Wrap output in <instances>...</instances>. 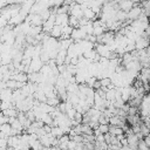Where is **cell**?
<instances>
[{"label": "cell", "mask_w": 150, "mask_h": 150, "mask_svg": "<svg viewBox=\"0 0 150 150\" xmlns=\"http://www.w3.org/2000/svg\"><path fill=\"white\" fill-rule=\"evenodd\" d=\"M136 150H139V149H136Z\"/></svg>", "instance_id": "484cf974"}, {"label": "cell", "mask_w": 150, "mask_h": 150, "mask_svg": "<svg viewBox=\"0 0 150 150\" xmlns=\"http://www.w3.org/2000/svg\"><path fill=\"white\" fill-rule=\"evenodd\" d=\"M98 130H100V132L103 134V135L107 134V132H109V124H100Z\"/></svg>", "instance_id": "ac0fdd59"}, {"label": "cell", "mask_w": 150, "mask_h": 150, "mask_svg": "<svg viewBox=\"0 0 150 150\" xmlns=\"http://www.w3.org/2000/svg\"><path fill=\"white\" fill-rule=\"evenodd\" d=\"M50 135H52V136H54V137H56V138H60L63 134H62V131H61L60 127H52Z\"/></svg>", "instance_id": "4fadbf2b"}, {"label": "cell", "mask_w": 150, "mask_h": 150, "mask_svg": "<svg viewBox=\"0 0 150 150\" xmlns=\"http://www.w3.org/2000/svg\"><path fill=\"white\" fill-rule=\"evenodd\" d=\"M130 1H131L134 5H139V4H141L143 0H130Z\"/></svg>", "instance_id": "603a6c76"}, {"label": "cell", "mask_w": 150, "mask_h": 150, "mask_svg": "<svg viewBox=\"0 0 150 150\" xmlns=\"http://www.w3.org/2000/svg\"><path fill=\"white\" fill-rule=\"evenodd\" d=\"M69 8H70V6H68L66 4H62V6H59L56 8V14H68Z\"/></svg>", "instance_id": "30bf717a"}, {"label": "cell", "mask_w": 150, "mask_h": 150, "mask_svg": "<svg viewBox=\"0 0 150 150\" xmlns=\"http://www.w3.org/2000/svg\"><path fill=\"white\" fill-rule=\"evenodd\" d=\"M149 45H150V41L146 40V39L141 38V36H137L136 40H135V48H136V50H143L146 47H149Z\"/></svg>", "instance_id": "7a4b0ae2"}, {"label": "cell", "mask_w": 150, "mask_h": 150, "mask_svg": "<svg viewBox=\"0 0 150 150\" xmlns=\"http://www.w3.org/2000/svg\"><path fill=\"white\" fill-rule=\"evenodd\" d=\"M139 112V110L137 109V108H135V107H129V110H128V115H130V116H134V115H136V114H138Z\"/></svg>", "instance_id": "d6986e66"}, {"label": "cell", "mask_w": 150, "mask_h": 150, "mask_svg": "<svg viewBox=\"0 0 150 150\" xmlns=\"http://www.w3.org/2000/svg\"><path fill=\"white\" fill-rule=\"evenodd\" d=\"M68 26L73 27V28H79V19L73 16V15H69V19H68Z\"/></svg>", "instance_id": "7c38bea8"}, {"label": "cell", "mask_w": 150, "mask_h": 150, "mask_svg": "<svg viewBox=\"0 0 150 150\" xmlns=\"http://www.w3.org/2000/svg\"><path fill=\"white\" fill-rule=\"evenodd\" d=\"M93 130H95V129H98V127H100V123H98V121H90L89 122V124H88Z\"/></svg>", "instance_id": "44dd1931"}, {"label": "cell", "mask_w": 150, "mask_h": 150, "mask_svg": "<svg viewBox=\"0 0 150 150\" xmlns=\"http://www.w3.org/2000/svg\"><path fill=\"white\" fill-rule=\"evenodd\" d=\"M139 132L143 135V137H146V136H149V134H150V130H149V128L142 122L141 124H139Z\"/></svg>", "instance_id": "5bb4252c"}, {"label": "cell", "mask_w": 150, "mask_h": 150, "mask_svg": "<svg viewBox=\"0 0 150 150\" xmlns=\"http://www.w3.org/2000/svg\"><path fill=\"white\" fill-rule=\"evenodd\" d=\"M0 112H1V111H0Z\"/></svg>", "instance_id": "4316f807"}, {"label": "cell", "mask_w": 150, "mask_h": 150, "mask_svg": "<svg viewBox=\"0 0 150 150\" xmlns=\"http://www.w3.org/2000/svg\"><path fill=\"white\" fill-rule=\"evenodd\" d=\"M0 131H1L2 134H5L7 137L12 136V127H11V124H9V123L1 124V125H0Z\"/></svg>", "instance_id": "ba28073f"}, {"label": "cell", "mask_w": 150, "mask_h": 150, "mask_svg": "<svg viewBox=\"0 0 150 150\" xmlns=\"http://www.w3.org/2000/svg\"><path fill=\"white\" fill-rule=\"evenodd\" d=\"M95 50H96V53H97L101 57H105V59L108 57V55H109V53H110L108 46H105V45H100V43H95Z\"/></svg>", "instance_id": "3957f363"}, {"label": "cell", "mask_w": 150, "mask_h": 150, "mask_svg": "<svg viewBox=\"0 0 150 150\" xmlns=\"http://www.w3.org/2000/svg\"><path fill=\"white\" fill-rule=\"evenodd\" d=\"M100 81H101V88H108V87L112 83L110 77H103V79H101Z\"/></svg>", "instance_id": "9a60e30c"}, {"label": "cell", "mask_w": 150, "mask_h": 150, "mask_svg": "<svg viewBox=\"0 0 150 150\" xmlns=\"http://www.w3.org/2000/svg\"><path fill=\"white\" fill-rule=\"evenodd\" d=\"M49 35H50L52 38H54V39H56V38H61V35H62V27L55 25V26L53 27V29L50 30Z\"/></svg>", "instance_id": "52a82bcc"}, {"label": "cell", "mask_w": 150, "mask_h": 150, "mask_svg": "<svg viewBox=\"0 0 150 150\" xmlns=\"http://www.w3.org/2000/svg\"><path fill=\"white\" fill-rule=\"evenodd\" d=\"M81 132L82 135H94V130L88 124H81Z\"/></svg>", "instance_id": "8fae6325"}, {"label": "cell", "mask_w": 150, "mask_h": 150, "mask_svg": "<svg viewBox=\"0 0 150 150\" xmlns=\"http://www.w3.org/2000/svg\"><path fill=\"white\" fill-rule=\"evenodd\" d=\"M143 11H142V8L139 7V6H137V5H134V7L127 13V16H128V20H131V21H134V20H137L138 19V16L141 15V13H142Z\"/></svg>", "instance_id": "6da1fadb"}, {"label": "cell", "mask_w": 150, "mask_h": 150, "mask_svg": "<svg viewBox=\"0 0 150 150\" xmlns=\"http://www.w3.org/2000/svg\"><path fill=\"white\" fill-rule=\"evenodd\" d=\"M82 12H83V16H84L86 19H88L89 21H94V20H96V14L94 13V11H93L90 7L82 8Z\"/></svg>", "instance_id": "8992f818"}, {"label": "cell", "mask_w": 150, "mask_h": 150, "mask_svg": "<svg viewBox=\"0 0 150 150\" xmlns=\"http://www.w3.org/2000/svg\"><path fill=\"white\" fill-rule=\"evenodd\" d=\"M1 112H2V115L6 116V117H16L19 111H18L14 107H12V108L6 109V110H4V111H1Z\"/></svg>", "instance_id": "9c48e42d"}, {"label": "cell", "mask_w": 150, "mask_h": 150, "mask_svg": "<svg viewBox=\"0 0 150 150\" xmlns=\"http://www.w3.org/2000/svg\"><path fill=\"white\" fill-rule=\"evenodd\" d=\"M137 149H139V150H150V148H148V146H146V144L144 143V141H143V139H138Z\"/></svg>", "instance_id": "e0dca14e"}, {"label": "cell", "mask_w": 150, "mask_h": 150, "mask_svg": "<svg viewBox=\"0 0 150 150\" xmlns=\"http://www.w3.org/2000/svg\"><path fill=\"white\" fill-rule=\"evenodd\" d=\"M50 150H61L59 146H50Z\"/></svg>", "instance_id": "cb8c5ba5"}, {"label": "cell", "mask_w": 150, "mask_h": 150, "mask_svg": "<svg viewBox=\"0 0 150 150\" xmlns=\"http://www.w3.org/2000/svg\"><path fill=\"white\" fill-rule=\"evenodd\" d=\"M118 6H120V9L128 13L132 7H134V4L130 1V0H118Z\"/></svg>", "instance_id": "5b68a950"}, {"label": "cell", "mask_w": 150, "mask_h": 150, "mask_svg": "<svg viewBox=\"0 0 150 150\" xmlns=\"http://www.w3.org/2000/svg\"><path fill=\"white\" fill-rule=\"evenodd\" d=\"M94 90H98V89H101V81L100 80H96L95 82H94V84H93V87H91Z\"/></svg>", "instance_id": "7402d4cb"}, {"label": "cell", "mask_w": 150, "mask_h": 150, "mask_svg": "<svg viewBox=\"0 0 150 150\" xmlns=\"http://www.w3.org/2000/svg\"><path fill=\"white\" fill-rule=\"evenodd\" d=\"M68 19H69V14H56V16H55V25L64 27V26L68 25Z\"/></svg>", "instance_id": "277c9868"}, {"label": "cell", "mask_w": 150, "mask_h": 150, "mask_svg": "<svg viewBox=\"0 0 150 150\" xmlns=\"http://www.w3.org/2000/svg\"><path fill=\"white\" fill-rule=\"evenodd\" d=\"M69 138H70V141H74L75 143H82L83 142V137H82V135H74V136H69Z\"/></svg>", "instance_id": "2e32d148"}, {"label": "cell", "mask_w": 150, "mask_h": 150, "mask_svg": "<svg viewBox=\"0 0 150 150\" xmlns=\"http://www.w3.org/2000/svg\"><path fill=\"white\" fill-rule=\"evenodd\" d=\"M108 150H110V149H108ZM117 150H122V149H117Z\"/></svg>", "instance_id": "d4e9b609"}, {"label": "cell", "mask_w": 150, "mask_h": 150, "mask_svg": "<svg viewBox=\"0 0 150 150\" xmlns=\"http://www.w3.org/2000/svg\"><path fill=\"white\" fill-rule=\"evenodd\" d=\"M98 123H100V124H109V118L104 117V116L101 114V116L98 117Z\"/></svg>", "instance_id": "ffe728a7"}]
</instances>
